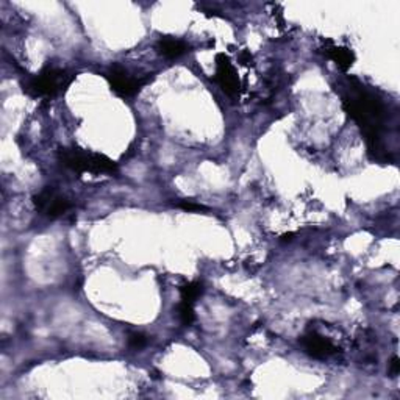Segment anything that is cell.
Listing matches in <instances>:
<instances>
[{
	"instance_id": "obj_1",
	"label": "cell",
	"mask_w": 400,
	"mask_h": 400,
	"mask_svg": "<svg viewBox=\"0 0 400 400\" xmlns=\"http://www.w3.org/2000/svg\"><path fill=\"white\" fill-rule=\"evenodd\" d=\"M341 99L346 113L364 135L373 160L388 163L389 154L383 141L388 113L383 100L356 78H347L341 83Z\"/></svg>"
},
{
	"instance_id": "obj_2",
	"label": "cell",
	"mask_w": 400,
	"mask_h": 400,
	"mask_svg": "<svg viewBox=\"0 0 400 400\" xmlns=\"http://www.w3.org/2000/svg\"><path fill=\"white\" fill-rule=\"evenodd\" d=\"M58 160L64 168L78 174H114L118 173V164L104 154L88 152L78 147L60 149Z\"/></svg>"
},
{
	"instance_id": "obj_3",
	"label": "cell",
	"mask_w": 400,
	"mask_h": 400,
	"mask_svg": "<svg viewBox=\"0 0 400 400\" xmlns=\"http://www.w3.org/2000/svg\"><path fill=\"white\" fill-rule=\"evenodd\" d=\"M74 77L69 75L66 70L56 68L42 69L38 75L32 77L25 83V92L35 99H46L54 97L60 92L66 91Z\"/></svg>"
},
{
	"instance_id": "obj_4",
	"label": "cell",
	"mask_w": 400,
	"mask_h": 400,
	"mask_svg": "<svg viewBox=\"0 0 400 400\" xmlns=\"http://www.w3.org/2000/svg\"><path fill=\"white\" fill-rule=\"evenodd\" d=\"M106 80H108L111 89L120 97H132L138 94L141 88L150 82V77H133L127 69L114 64L106 70Z\"/></svg>"
},
{
	"instance_id": "obj_5",
	"label": "cell",
	"mask_w": 400,
	"mask_h": 400,
	"mask_svg": "<svg viewBox=\"0 0 400 400\" xmlns=\"http://www.w3.org/2000/svg\"><path fill=\"white\" fill-rule=\"evenodd\" d=\"M33 205L39 214L46 218H60L70 210V202L52 188H44L33 196Z\"/></svg>"
},
{
	"instance_id": "obj_6",
	"label": "cell",
	"mask_w": 400,
	"mask_h": 400,
	"mask_svg": "<svg viewBox=\"0 0 400 400\" xmlns=\"http://www.w3.org/2000/svg\"><path fill=\"white\" fill-rule=\"evenodd\" d=\"M300 344L310 356L316 360H328L338 355L339 349L327 337H323L318 332H310L300 338Z\"/></svg>"
},
{
	"instance_id": "obj_7",
	"label": "cell",
	"mask_w": 400,
	"mask_h": 400,
	"mask_svg": "<svg viewBox=\"0 0 400 400\" xmlns=\"http://www.w3.org/2000/svg\"><path fill=\"white\" fill-rule=\"evenodd\" d=\"M216 82L228 96H237L241 88L237 70L232 66L230 60L225 55L216 56Z\"/></svg>"
},
{
	"instance_id": "obj_8",
	"label": "cell",
	"mask_w": 400,
	"mask_h": 400,
	"mask_svg": "<svg viewBox=\"0 0 400 400\" xmlns=\"http://www.w3.org/2000/svg\"><path fill=\"white\" fill-rule=\"evenodd\" d=\"M156 50H158L163 56H166V58L175 60L178 58V56L187 54L189 50V46L182 39H175L173 37H164L156 42Z\"/></svg>"
},
{
	"instance_id": "obj_9",
	"label": "cell",
	"mask_w": 400,
	"mask_h": 400,
	"mask_svg": "<svg viewBox=\"0 0 400 400\" xmlns=\"http://www.w3.org/2000/svg\"><path fill=\"white\" fill-rule=\"evenodd\" d=\"M328 58L333 60L342 70H347L355 63V55L350 49L342 46H330L325 49Z\"/></svg>"
},
{
	"instance_id": "obj_10",
	"label": "cell",
	"mask_w": 400,
	"mask_h": 400,
	"mask_svg": "<svg viewBox=\"0 0 400 400\" xmlns=\"http://www.w3.org/2000/svg\"><path fill=\"white\" fill-rule=\"evenodd\" d=\"M204 292V285L200 282H189L185 283L180 287V294H182V302L194 305L196 300L200 297V294Z\"/></svg>"
},
{
	"instance_id": "obj_11",
	"label": "cell",
	"mask_w": 400,
	"mask_h": 400,
	"mask_svg": "<svg viewBox=\"0 0 400 400\" xmlns=\"http://www.w3.org/2000/svg\"><path fill=\"white\" fill-rule=\"evenodd\" d=\"M178 318H180L183 325H188V327L192 325V323L196 320L194 305L180 302V305H178Z\"/></svg>"
},
{
	"instance_id": "obj_12",
	"label": "cell",
	"mask_w": 400,
	"mask_h": 400,
	"mask_svg": "<svg viewBox=\"0 0 400 400\" xmlns=\"http://www.w3.org/2000/svg\"><path fill=\"white\" fill-rule=\"evenodd\" d=\"M147 344V337L141 332H132L128 333V346L135 350H139L142 347H146Z\"/></svg>"
},
{
	"instance_id": "obj_13",
	"label": "cell",
	"mask_w": 400,
	"mask_h": 400,
	"mask_svg": "<svg viewBox=\"0 0 400 400\" xmlns=\"http://www.w3.org/2000/svg\"><path fill=\"white\" fill-rule=\"evenodd\" d=\"M175 206L178 208H182L185 211H191V213H199V211H208V208L196 202H191V200H180V202H177Z\"/></svg>"
},
{
	"instance_id": "obj_14",
	"label": "cell",
	"mask_w": 400,
	"mask_h": 400,
	"mask_svg": "<svg viewBox=\"0 0 400 400\" xmlns=\"http://www.w3.org/2000/svg\"><path fill=\"white\" fill-rule=\"evenodd\" d=\"M389 373L392 377H396L399 373H400V360L397 358V356H394V358L391 360V364H389Z\"/></svg>"
}]
</instances>
